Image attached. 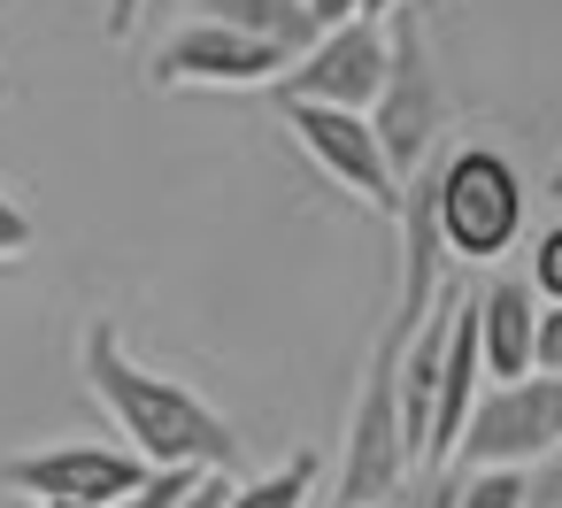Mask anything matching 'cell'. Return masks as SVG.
I'll return each instance as SVG.
<instances>
[{
	"label": "cell",
	"instance_id": "cell-1",
	"mask_svg": "<svg viewBox=\"0 0 562 508\" xmlns=\"http://www.w3.org/2000/svg\"><path fill=\"white\" fill-rule=\"evenodd\" d=\"M78 370H86L93 400L116 416L124 447H132L147 470H232V462H239V431H232V424H224L186 377L147 370V362L116 339L109 316L86 324V339H78Z\"/></svg>",
	"mask_w": 562,
	"mask_h": 508
},
{
	"label": "cell",
	"instance_id": "cell-2",
	"mask_svg": "<svg viewBox=\"0 0 562 508\" xmlns=\"http://www.w3.org/2000/svg\"><path fill=\"white\" fill-rule=\"evenodd\" d=\"M431 201H439V247L462 262H493L524 239V178L501 147H454L431 170Z\"/></svg>",
	"mask_w": 562,
	"mask_h": 508
},
{
	"label": "cell",
	"instance_id": "cell-3",
	"mask_svg": "<svg viewBox=\"0 0 562 508\" xmlns=\"http://www.w3.org/2000/svg\"><path fill=\"white\" fill-rule=\"evenodd\" d=\"M385 32H393V63H385V93H378L370 124H378V147H385L393 178L408 185V178L431 170V147L447 132V93H439V70H431V47H424L416 9H401Z\"/></svg>",
	"mask_w": 562,
	"mask_h": 508
},
{
	"label": "cell",
	"instance_id": "cell-4",
	"mask_svg": "<svg viewBox=\"0 0 562 508\" xmlns=\"http://www.w3.org/2000/svg\"><path fill=\"white\" fill-rule=\"evenodd\" d=\"M562 454V377H516V385H485L462 447L447 470H531Z\"/></svg>",
	"mask_w": 562,
	"mask_h": 508
},
{
	"label": "cell",
	"instance_id": "cell-5",
	"mask_svg": "<svg viewBox=\"0 0 562 508\" xmlns=\"http://www.w3.org/2000/svg\"><path fill=\"white\" fill-rule=\"evenodd\" d=\"M155 470L132 454V447H109V439H63V447H32V454H9L0 462V485L24 493L32 508L40 500H70V508H124Z\"/></svg>",
	"mask_w": 562,
	"mask_h": 508
},
{
	"label": "cell",
	"instance_id": "cell-6",
	"mask_svg": "<svg viewBox=\"0 0 562 508\" xmlns=\"http://www.w3.org/2000/svg\"><path fill=\"white\" fill-rule=\"evenodd\" d=\"M385 63H393V32L362 16V24L324 32L270 93H278V109L301 101V109H355V116H370L378 93H385Z\"/></svg>",
	"mask_w": 562,
	"mask_h": 508
},
{
	"label": "cell",
	"instance_id": "cell-7",
	"mask_svg": "<svg viewBox=\"0 0 562 508\" xmlns=\"http://www.w3.org/2000/svg\"><path fill=\"white\" fill-rule=\"evenodd\" d=\"M285 124H293V139L308 147V162H316L331 185H347L362 208L401 216V178H393V162H385V147H378V124H370V116H355V109H301V101H285Z\"/></svg>",
	"mask_w": 562,
	"mask_h": 508
},
{
	"label": "cell",
	"instance_id": "cell-8",
	"mask_svg": "<svg viewBox=\"0 0 562 508\" xmlns=\"http://www.w3.org/2000/svg\"><path fill=\"white\" fill-rule=\"evenodd\" d=\"M293 63L278 55V47H255V39H239V32H224V24H186V32H170L162 47H155V63H147V86L155 93H178V86H216V93H247V86H278Z\"/></svg>",
	"mask_w": 562,
	"mask_h": 508
},
{
	"label": "cell",
	"instance_id": "cell-9",
	"mask_svg": "<svg viewBox=\"0 0 562 508\" xmlns=\"http://www.w3.org/2000/svg\"><path fill=\"white\" fill-rule=\"evenodd\" d=\"M470 316H477V347H485L493 385H516L539 370V293L524 278H485L470 293Z\"/></svg>",
	"mask_w": 562,
	"mask_h": 508
},
{
	"label": "cell",
	"instance_id": "cell-10",
	"mask_svg": "<svg viewBox=\"0 0 562 508\" xmlns=\"http://www.w3.org/2000/svg\"><path fill=\"white\" fill-rule=\"evenodd\" d=\"M201 9H209V24H224V32L255 39V47H278L285 63H301L324 39V24L308 16V0H201Z\"/></svg>",
	"mask_w": 562,
	"mask_h": 508
},
{
	"label": "cell",
	"instance_id": "cell-11",
	"mask_svg": "<svg viewBox=\"0 0 562 508\" xmlns=\"http://www.w3.org/2000/svg\"><path fill=\"white\" fill-rule=\"evenodd\" d=\"M308 493H316V454H293L262 477H239L232 508H308Z\"/></svg>",
	"mask_w": 562,
	"mask_h": 508
},
{
	"label": "cell",
	"instance_id": "cell-12",
	"mask_svg": "<svg viewBox=\"0 0 562 508\" xmlns=\"http://www.w3.org/2000/svg\"><path fill=\"white\" fill-rule=\"evenodd\" d=\"M454 508H531V470H454Z\"/></svg>",
	"mask_w": 562,
	"mask_h": 508
},
{
	"label": "cell",
	"instance_id": "cell-13",
	"mask_svg": "<svg viewBox=\"0 0 562 508\" xmlns=\"http://www.w3.org/2000/svg\"><path fill=\"white\" fill-rule=\"evenodd\" d=\"M524 285L539 293V308H562V224H547V232L531 239V270H524Z\"/></svg>",
	"mask_w": 562,
	"mask_h": 508
},
{
	"label": "cell",
	"instance_id": "cell-14",
	"mask_svg": "<svg viewBox=\"0 0 562 508\" xmlns=\"http://www.w3.org/2000/svg\"><path fill=\"white\" fill-rule=\"evenodd\" d=\"M454 470H408V485L385 500V508H454Z\"/></svg>",
	"mask_w": 562,
	"mask_h": 508
},
{
	"label": "cell",
	"instance_id": "cell-15",
	"mask_svg": "<svg viewBox=\"0 0 562 508\" xmlns=\"http://www.w3.org/2000/svg\"><path fill=\"white\" fill-rule=\"evenodd\" d=\"M201 477H209V470H155V477L132 493V508H178V500H186Z\"/></svg>",
	"mask_w": 562,
	"mask_h": 508
},
{
	"label": "cell",
	"instance_id": "cell-16",
	"mask_svg": "<svg viewBox=\"0 0 562 508\" xmlns=\"http://www.w3.org/2000/svg\"><path fill=\"white\" fill-rule=\"evenodd\" d=\"M40 239V224H32V208L16 201V193H0V262H16L24 247Z\"/></svg>",
	"mask_w": 562,
	"mask_h": 508
},
{
	"label": "cell",
	"instance_id": "cell-17",
	"mask_svg": "<svg viewBox=\"0 0 562 508\" xmlns=\"http://www.w3.org/2000/svg\"><path fill=\"white\" fill-rule=\"evenodd\" d=\"M232 493H239V477H232V470H209V477H201L178 508H232Z\"/></svg>",
	"mask_w": 562,
	"mask_h": 508
},
{
	"label": "cell",
	"instance_id": "cell-18",
	"mask_svg": "<svg viewBox=\"0 0 562 508\" xmlns=\"http://www.w3.org/2000/svg\"><path fill=\"white\" fill-rule=\"evenodd\" d=\"M539 377H562V308H539Z\"/></svg>",
	"mask_w": 562,
	"mask_h": 508
},
{
	"label": "cell",
	"instance_id": "cell-19",
	"mask_svg": "<svg viewBox=\"0 0 562 508\" xmlns=\"http://www.w3.org/2000/svg\"><path fill=\"white\" fill-rule=\"evenodd\" d=\"M308 16H316L324 32H339V24H362V16H370V0H308Z\"/></svg>",
	"mask_w": 562,
	"mask_h": 508
},
{
	"label": "cell",
	"instance_id": "cell-20",
	"mask_svg": "<svg viewBox=\"0 0 562 508\" xmlns=\"http://www.w3.org/2000/svg\"><path fill=\"white\" fill-rule=\"evenodd\" d=\"M139 9H147V0H109V39H132L139 32Z\"/></svg>",
	"mask_w": 562,
	"mask_h": 508
},
{
	"label": "cell",
	"instance_id": "cell-21",
	"mask_svg": "<svg viewBox=\"0 0 562 508\" xmlns=\"http://www.w3.org/2000/svg\"><path fill=\"white\" fill-rule=\"evenodd\" d=\"M401 9H408V0H370V24H393Z\"/></svg>",
	"mask_w": 562,
	"mask_h": 508
},
{
	"label": "cell",
	"instance_id": "cell-22",
	"mask_svg": "<svg viewBox=\"0 0 562 508\" xmlns=\"http://www.w3.org/2000/svg\"><path fill=\"white\" fill-rule=\"evenodd\" d=\"M547 193H562V162H554V178H547Z\"/></svg>",
	"mask_w": 562,
	"mask_h": 508
},
{
	"label": "cell",
	"instance_id": "cell-23",
	"mask_svg": "<svg viewBox=\"0 0 562 508\" xmlns=\"http://www.w3.org/2000/svg\"><path fill=\"white\" fill-rule=\"evenodd\" d=\"M0 101H9V70H0Z\"/></svg>",
	"mask_w": 562,
	"mask_h": 508
},
{
	"label": "cell",
	"instance_id": "cell-24",
	"mask_svg": "<svg viewBox=\"0 0 562 508\" xmlns=\"http://www.w3.org/2000/svg\"><path fill=\"white\" fill-rule=\"evenodd\" d=\"M40 508H70V500H40Z\"/></svg>",
	"mask_w": 562,
	"mask_h": 508
},
{
	"label": "cell",
	"instance_id": "cell-25",
	"mask_svg": "<svg viewBox=\"0 0 562 508\" xmlns=\"http://www.w3.org/2000/svg\"><path fill=\"white\" fill-rule=\"evenodd\" d=\"M124 508H132V500H124Z\"/></svg>",
	"mask_w": 562,
	"mask_h": 508
}]
</instances>
